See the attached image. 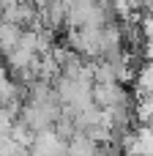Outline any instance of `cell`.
<instances>
[{"label":"cell","mask_w":153,"mask_h":156,"mask_svg":"<svg viewBox=\"0 0 153 156\" xmlns=\"http://www.w3.org/2000/svg\"><path fill=\"white\" fill-rule=\"evenodd\" d=\"M137 88H140V93H153V63L151 60L137 71Z\"/></svg>","instance_id":"obj_4"},{"label":"cell","mask_w":153,"mask_h":156,"mask_svg":"<svg viewBox=\"0 0 153 156\" xmlns=\"http://www.w3.org/2000/svg\"><path fill=\"white\" fill-rule=\"evenodd\" d=\"M93 104L101 110H112L120 104H131V96L123 82H93Z\"/></svg>","instance_id":"obj_1"},{"label":"cell","mask_w":153,"mask_h":156,"mask_svg":"<svg viewBox=\"0 0 153 156\" xmlns=\"http://www.w3.org/2000/svg\"><path fill=\"white\" fill-rule=\"evenodd\" d=\"M99 3H101V5H107V8H110V5H112V3H115V0H99Z\"/></svg>","instance_id":"obj_5"},{"label":"cell","mask_w":153,"mask_h":156,"mask_svg":"<svg viewBox=\"0 0 153 156\" xmlns=\"http://www.w3.org/2000/svg\"><path fill=\"white\" fill-rule=\"evenodd\" d=\"M22 30H25L22 25H16V22H11V19H0V52H3V55L19 44Z\"/></svg>","instance_id":"obj_2"},{"label":"cell","mask_w":153,"mask_h":156,"mask_svg":"<svg viewBox=\"0 0 153 156\" xmlns=\"http://www.w3.org/2000/svg\"><path fill=\"white\" fill-rule=\"evenodd\" d=\"M16 101H19V88L8 77L5 66H0V107H14Z\"/></svg>","instance_id":"obj_3"}]
</instances>
